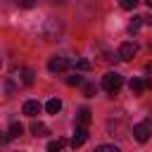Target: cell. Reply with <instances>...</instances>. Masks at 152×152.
<instances>
[{
    "label": "cell",
    "instance_id": "6da1fadb",
    "mask_svg": "<svg viewBox=\"0 0 152 152\" xmlns=\"http://www.w3.org/2000/svg\"><path fill=\"white\" fill-rule=\"evenodd\" d=\"M121 86H124V76H121L119 71H107V74L102 76V88H104L107 93H116Z\"/></svg>",
    "mask_w": 152,
    "mask_h": 152
},
{
    "label": "cell",
    "instance_id": "7a4b0ae2",
    "mask_svg": "<svg viewBox=\"0 0 152 152\" xmlns=\"http://www.w3.org/2000/svg\"><path fill=\"white\" fill-rule=\"evenodd\" d=\"M135 55H138V43H135V40H126V43H121V45H119V52H116V57H119V59L128 62V59H133Z\"/></svg>",
    "mask_w": 152,
    "mask_h": 152
},
{
    "label": "cell",
    "instance_id": "3957f363",
    "mask_svg": "<svg viewBox=\"0 0 152 152\" xmlns=\"http://www.w3.org/2000/svg\"><path fill=\"white\" fill-rule=\"evenodd\" d=\"M150 133H152L150 121H138V124L133 126V138H135L138 142H147V140H150Z\"/></svg>",
    "mask_w": 152,
    "mask_h": 152
},
{
    "label": "cell",
    "instance_id": "277c9868",
    "mask_svg": "<svg viewBox=\"0 0 152 152\" xmlns=\"http://www.w3.org/2000/svg\"><path fill=\"white\" fill-rule=\"evenodd\" d=\"M40 33H43V38H45V40H55V38L62 33V24L50 19V21H45V26L40 28Z\"/></svg>",
    "mask_w": 152,
    "mask_h": 152
},
{
    "label": "cell",
    "instance_id": "5b68a950",
    "mask_svg": "<svg viewBox=\"0 0 152 152\" xmlns=\"http://www.w3.org/2000/svg\"><path fill=\"white\" fill-rule=\"evenodd\" d=\"M69 66H71V62H69L66 57H52V59L48 62V71H50V74H64Z\"/></svg>",
    "mask_w": 152,
    "mask_h": 152
},
{
    "label": "cell",
    "instance_id": "8992f818",
    "mask_svg": "<svg viewBox=\"0 0 152 152\" xmlns=\"http://www.w3.org/2000/svg\"><path fill=\"white\" fill-rule=\"evenodd\" d=\"M12 76H14L12 81H17L19 86H31V83H33V69H26V66H24V69L14 71Z\"/></svg>",
    "mask_w": 152,
    "mask_h": 152
},
{
    "label": "cell",
    "instance_id": "52a82bcc",
    "mask_svg": "<svg viewBox=\"0 0 152 152\" xmlns=\"http://www.w3.org/2000/svg\"><path fill=\"white\" fill-rule=\"evenodd\" d=\"M40 109H43V107H40V102H38V100H26V102H24V107H21V112H24L26 116H31V119H33L36 114H40Z\"/></svg>",
    "mask_w": 152,
    "mask_h": 152
},
{
    "label": "cell",
    "instance_id": "ba28073f",
    "mask_svg": "<svg viewBox=\"0 0 152 152\" xmlns=\"http://www.w3.org/2000/svg\"><path fill=\"white\" fill-rule=\"evenodd\" d=\"M86 140H88V128L86 126H76V133L71 138V147H81Z\"/></svg>",
    "mask_w": 152,
    "mask_h": 152
},
{
    "label": "cell",
    "instance_id": "9c48e42d",
    "mask_svg": "<svg viewBox=\"0 0 152 152\" xmlns=\"http://www.w3.org/2000/svg\"><path fill=\"white\" fill-rule=\"evenodd\" d=\"M128 88H131V93H142L145 88H152V81H142V78H131V83H128Z\"/></svg>",
    "mask_w": 152,
    "mask_h": 152
},
{
    "label": "cell",
    "instance_id": "30bf717a",
    "mask_svg": "<svg viewBox=\"0 0 152 152\" xmlns=\"http://www.w3.org/2000/svg\"><path fill=\"white\" fill-rule=\"evenodd\" d=\"M88 124H90V109L81 107L78 114H76V126H88Z\"/></svg>",
    "mask_w": 152,
    "mask_h": 152
},
{
    "label": "cell",
    "instance_id": "8fae6325",
    "mask_svg": "<svg viewBox=\"0 0 152 152\" xmlns=\"http://www.w3.org/2000/svg\"><path fill=\"white\" fill-rule=\"evenodd\" d=\"M31 133H33L36 138H43V135H48V133H50V128H48L43 121H33V124H31Z\"/></svg>",
    "mask_w": 152,
    "mask_h": 152
},
{
    "label": "cell",
    "instance_id": "7c38bea8",
    "mask_svg": "<svg viewBox=\"0 0 152 152\" xmlns=\"http://www.w3.org/2000/svg\"><path fill=\"white\" fill-rule=\"evenodd\" d=\"M66 147V140L64 138H57V140H50L48 142V152H64Z\"/></svg>",
    "mask_w": 152,
    "mask_h": 152
},
{
    "label": "cell",
    "instance_id": "4fadbf2b",
    "mask_svg": "<svg viewBox=\"0 0 152 152\" xmlns=\"http://www.w3.org/2000/svg\"><path fill=\"white\" fill-rule=\"evenodd\" d=\"M59 109H62V100H59V97L48 100V104H45V112H48V114H57Z\"/></svg>",
    "mask_w": 152,
    "mask_h": 152
},
{
    "label": "cell",
    "instance_id": "5bb4252c",
    "mask_svg": "<svg viewBox=\"0 0 152 152\" xmlns=\"http://www.w3.org/2000/svg\"><path fill=\"white\" fill-rule=\"evenodd\" d=\"M21 133H24V126H21L19 121H12V124H10V131H7V135H10V138H19Z\"/></svg>",
    "mask_w": 152,
    "mask_h": 152
},
{
    "label": "cell",
    "instance_id": "9a60e30c",
    "mask_svg": "<svg viewBox=\"0 0 152 152\" xmlns=\"http://www.w3.org/2000/svg\"><path fill=\"white\" fill-rule=\"evenodd\" d=\"M142 21H145V17H133V21L128 24V33H135V31L142 26Z\"/></svg>",
    "mask_w": 152,
    "mask_h": 152
},
{
    "label": "cell",
    "instance_id": "2e32d148",
    "mask_svg": "<svg viewBox=\"0 0 152 152\" xmlns=\"http://www.w3.org/2000/svg\"><path fill=\"white\" fill-rule=\"evenodd\" d=\"M93 152H121V150H119L116 145H97Z\"/></svg>",
    "mask_w": 152,
    "mask_h": 152
},
{
    "label": "cell",
    "instance_id": "e0dca14e",
    "mask_svg": "<svg viewBox=\"0 0 152 152\" xmlns=\"http://www.w3.org/2000/svg\"><path fill=\"white\" fill-rule=\"evenodd\" d=\"M138 2H140V0H119V5H121L124 10H135Z\"/></svg>",
    "mask_w": 152,
    "mask_h": 152
},
{
    "label": "cell",
    "instance_id": "ac0fdd59",
    "mask_svg": "<svg viewBox=\"0 0 152 152\" xmlns=\"http://www.w3.org/2000/svg\"><path fill=\"white\" fill-rule=\"evenodd\" d=\"M19 7H24V10H28V7H36L38 5V0H14Z\"/></svg>",
    "mask_w": 152,
    "mask_h": 152
},
{
    "label": "cell",
    "instance_id": "d6986e66",
    "mask_svg": "<svg viewBox=\"0 0 152 152\" xmlns=\"http://www.w3.org/2000/svg\"><path fill=\"white\" fill-rule=\"evenodd\" d=\"M66 83H69V86H83V76H78V74H76V76H69Z\"/></svg>",
    "mask_w": 152,
    "mask_h": 152
},
{
    "label": "cell",
    "instance_id": "ffe728a7",
    "mask_svg": "<svg viewBox=\"0 0 152 152\" xmlns=\"http://www.w3.org/2000/svg\"><path fill=\"white\" fill-rule=\"evenodd\" d=\"M83 95H86V97H93V95H95V86H93V83H83Z\"/></svg>",
    "mask_w": 152,
    "mask_h": 152
},
{
    "label": "cell",
    "instance_id": "44dd1931",
    "mask_svg": "<svg viewBox=\"0 0 152 152\" xmlns=\"http://www.w3.org/2000/svg\"><path fill=\"white\" fill-rule=\"evenodd\" d=\"M76 69H81V71H88V69H90V62H88V59H78V62H76Z\"/></svg>",
    "mask_w": 152,
    "mask_h": 152
},
{
    "label": "cell",
    "instance_id": "7402d4cb",
    "mask_svg": "<svg viewBox=\"0 0 152 152\" xmlns=\"http://www.w3.org/2000/svg\"><path fill=\"white\" fill-rule=\"evenodd\" d=\"M7 140H10V135H5V133H2V131H0V145H5V142H7Z\"/></svg>",
    "mask_w": 152,
    "mask_h": 152
},
{
    "label": "cell",
    "instance_id": "603a6c76",
    "mask_svg": "<svg viewBox=\"0 0 152 152\" xmlns=\"http://www.w3.org/2000/svg\"><path fill=\"white\" fill-rule=\"evenodd\" d=\"M145 69H147V74H152V62H150V64H147Z\"/></svg>",
    "mask_w": 152,
    "mask_h": 152
},
{
    "label": "cell",
    "instance_id": "cb8c5ba5",
    "mask_svg": "<svg viewBox=\"0 0 152 152\" xmlns=\"http://www.w3.org/2000/svg\"><path fill=\"white\" fill-rule=\"evenodd\" d=\"M145 2H147V7H152V0H145Z\"/></svg>",
    "mask_w": 152,
    "mask_h": 152
},
{
    "label": "cell",
    "instance_id": "d4e9b609",
    "mask_svg": "<svg viewBox=\"0 0 152 152\" xmlns=\"http://www.w3.org/2000/svg\"><path fill=\"white\" fill-rule=\"evenodd\" d=\"M0 66H2V62H0Z\"/></svg>",
    "mask_w": 152,
    "mask_h": 152
}]
</instances>
